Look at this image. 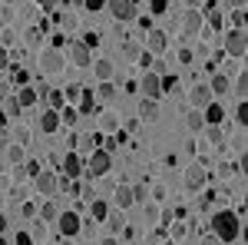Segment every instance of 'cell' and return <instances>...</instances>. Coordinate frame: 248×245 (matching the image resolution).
Masks as SVG:
<instances>
[{
	"label": "cell",
	"instance_id": "cell-1",
	"mask_svg": "<svg viewBox=\"0 0 248 245\" xmlns=\"http://www.w3.org/2000/svg\"><path fill=\"white\" fill-rule=\"evenodd\" d=\"M212 235H215L222 245L235 242V239L242 235V219H238L235 212H229V209L215 212V215H212Z\"/></svg>",
	"mask_w": 248,
	"mask_h": 245
},
{
	"label": "cell",
	"instance_id": "cell-2",
	"mask_svg": "<svg viewBox=\"0 0 248 245\" xmlns=\"http://www.w3.org/2000/svg\"><path fill=\"white\" fill-rule=\"evenodd\" d=\"M109 169H113V156H109L106 149H93L90 163H86V176L96 179V176H106Z\"/></svg>",
	"mask_w": 248,
	"mask_h": 245
},
{
	"label": "cell",
	"instance_id": "cell-3",
	"mask_svg": "<svg viewBox=\"0 0 248 245\" xmlns=\"http://www.w3.org/2000/svg\"><path fill=\"white\" fill-rule=\"evenodd\" d=\"M245 50H248V40H245V30H229L225 33V53L229 57H245Z\"/></svg>",
	"mask_w": 248,
	"mask_h": 245
},
{
	"label": "cell",
	"instance_id": "cell-4",
	"mask_svg": "<svg viewBox=\"0 0 248 245\" xmlns=\"http://www.w3.org/2000/svg\"><path fill=\"white\" fill-rule=\"evenodd\" d=\"M106 7H109V14H113L119 23H126V20L136 17V0H106Z\"/></svg>",
	"mask_w": 248,
	"mask_h": 245
},
{
	"label": "cell",
	"instance_id": "cell-5",
	"mask_svg": "<svg viewBox=\"0 0 248 245\" xmlns=\"http://www.w3.org/2000/svg\"><path fill=\"white\" fill-rule=\"evenodd\" d=\"M40 70H43V73H60V70H63V53L53 50V47H46V50L40 53Z\"/></svg>",
	"mask_w": 248,
	"mask_h": 245
},
{
	"label": "cell",
	"instance_id": "cell-6",
	"mask_svg": "<svg viewBox=\"0 0 248 245\" xmlns=\"http://www.w3.org/2000/svg\"><path fill=\"white\" fill-rule=\"evenodd\" d=\"M136 90H139V93L146 96V99H159V96H162V86H159V76H155L153 70H149V73H146L142 80H139V86H136Z\"/></svg>",
	"mask_w": 248,
	"mask_h": 245
},
{
	"label": "cell",
	"instance_id": "cell-7",
	"mask_svg": "<svg viewBox=\"0 0 248 245\" xmlns=\"http://www.w3.org/2000/svg\"><path fill=\"white\" fill-rule=\"evenodd\" d=\"M57 226H60V232H63L66 239H73L79 229H83V226H79V215H77V212H60V215H57Z\"/></svg>",
	"mask_w": 248,
	"mask_h": 245
},
{
	"label": "cell",
	"instance_id": "cell-8",
	"mask_svg": "<svg viewBox=\"0 0 248 245\" xmlns=\"http://www.w3.org/2000/svg\"><path fill=\"white\" fill-rule=\"evenodd\" d=\"M189 103H192V110H202V106H209V103H212V90H209V83H199V86H192Z\"/></svg>",
	"mask_w": 248,
	"mask_h": 245
},
{
	"label": "cell",
	"instance_id": "cell-9",
	"mask_svg": "<svg viewBox=\"0 0 248 245\" xmlns=\"http://www.w3.org/2000/svg\"><path fill=\"white\" fill-rule=\"evenodd\" d=\"M33 186H37V192H43V196H53V192H57V172H37V176H33Z\"/></svg>",
	"mask_w": 248,
	"mask_h": 245
},
{
	"label": "cell",
	"instance_id": "cell-10",
	"mask_svg": "<svg viewBox=\"0 0 248 245\" xmlns=\"http://www.w3.org/2000/svg\"><path fill=\"white\" fill-rule=\"evenodd\" d=\"M205 179H209V176H205L202 166H189V172H186V189H189V192H199V189L205 186Z\"/></svg>",
	"mask_w": 248,
	"mask_h": 245
},
{
	"label": "cell",
	"instance_id": "cell-11",
	"mask_svg": "<svg viewBox=\"0 0 248 245\" xmlns=\"http://www.w3.org/2000/svg\"><path fill=\"white\" fill-rule=\"evenodd\" d=\"M63 176H70V179L83 176V159H79V156H77L73 149H70L66 156H63Z\"/></svg>",
	"mask_w": 248,
	"mask_h": 245
},
{
	"label": "cell",
	"instance_id": "cell-12",
	"mask_svg": "<svg viewBox=\"0 0 248 245\" xmlns=\"http://www.w3.org/2000/svg\"><path fill=\"white\" fill-rule=\"evenodd\" d=\"M70 60H73L77 66H90V63H93V57H90V47H83V40L70 43Z\"/></svg>",
	"mask_w": 248,
	"mask_h": 245
},
{
	"label": "cell",
	"instance_id": "cell-13",
	"mask_svg": "<svg viewBox=\"0 0 248 245\" xmlns=\"http://www.w3.org/2000/svg\"><path fill=\"white\" fill-rule=\"evenodd\" d=\"M146 33H149V53H166V47H169V37H166V33H162V30H146Z\"/></svg>",
	"mask_w": 248,
	"mask_h": 245
},
{
	"label": "cell",
	"instance_id": "cell-14",
	"mask_svg": "<svg viewBox=\"0 0 248 245\" xmlns=\"http://www.w3.org/2000/svg\"><path fill=\"white\" fill-rule=\"evenodd\" d=\"M202 14H199V10H189V14H186V20H182V27H186V33H189V37H195V33H202Z\"/></svg>",
	"mask_w": 248,
	"mask_h": 245
},
{
	"label": "cell",
	"instance_id": "cell-15",
	"mask_svg": "<svg viewBox=\"0 0 248 245\" xmlns=\"http://www.w3.org/2000/svg\"><path fill=\"white\" fill-rule=\"evenodd\" d=\"M90 66H93V73H96V80H99V83H109V80H113V63H109V60H96V63H90Z\"/></svg>",
	"mask_w": 248,
	"mask_h": 245
},
{
	"label": "cell",
	"instance_id": "cell-16",
	"mask_svg": "<svg viewBox=\"0 0 248 245\" xmlns=\"http://www.w3.org/2000/svg\"><path fill=\"white\" fill-rule=\"evenodd\" d=\"M202 119H205V126H218V123L225 119V110H222L218 103H209L205 113H202Z\"/></svg>",
	"mask_w": 248,
	"mask_h": 245
},
{
	"label": "cell",
	"instance_id": "cell-17",
	"mask_svg": "<svg viewBox=\"0 0 248 245\" xmlns=\"http://www.w3.org/2000/svg\"><path fill=\"white\" fill-rule=\"evenodd\" d=\"M40 130L43 132H57L60 130V113L57 110H43V116H40Z\"/></svg>",
	"mask_w": 248,
	"mask_h": 245
},
{
	"label": "cell",
	"instance_id": "cell-18",
	"mask_svg": "<svg viewBox=\"0 0 248 245\" xmlns=\"http://www.w3.org/2000/svg\"><path fill=\"white\" fill-rule=\"evenodd\" d=\"M93 110H96V93H93V90H79V110H77V113L90 116Z\"/></svg>",
	"mask_w": 248,
	"mask_h": 245
},
{
	"label": "cell",
	"instance_id": "cell-19",
	"mask_svg": "<svg viewBox=\"0 0 248 245\" xmlns=\"http://www.w3.org/2000/svg\"><path fill=\"white\" fill-rule=\"evenodd\" d=\"M209 90L215 96H225V93H229V73H215V76H212V83H209Z\"/></svg>",
	"mask_w": 248,
	"mask_h": 245
},
{
	"label": "cell",
	"instance_id": "cell-20",
	"mask_svg": "<svg viewBox=\"0 0 248 245\" xmlns=\"http://www.w3.org/2000/svg\"><path fill=\"white\" fill-rule=\"evenodd\" d=\"M139 116L149 119V123H155V119H159V106H155V99H142V103H139Z\"/></svg>",
	"mask_w": 248,
	"mask_h": 245
},
{
	"label": "cell",
	"instance_id": "cell-21",
	"mask_svg": "<svg viewBox=\"0 0 248 245\" xmlns=\"http://www.w3.org/2000/svg\"><path fill=\"white\" fill-rule=\"evenodd\" d=\"M232 93H235V99H245V96H248V73H245V70H238V76H235V86H232Z\"/></svg>",
	"mask_w": 248,
	"mask_h": 245
},
{
	"label": "cell",
	"instance_id": "cell-22",
	"mask_svg": "<svg viewBox=\"0 0 248 245\" xmlns=\"http://www.w3.org/2000/svg\"><path fill=\"white\" fill-rule=\"evenodd\" d=\"M113 202L119 209H129V206H133V189H129V186H119V189H116V196H113Z\"/></svg>",
	"mask_w": 248,
	"mask_h": 245
},
{
	"label": "cell",
	"instance_id": "cell-23",
	"mask_svg": "<svg viewBox=\"0 0 248 245\" xmlns=\"http://www.w3.org/2000/svg\"><path fill=\"white\" fill-rule=\"evenodd\" d=\"M186 123H189L192 132H202L205 130V119H202V110H189V116H186Z\"/></svg>",
	"mask_w": 248,
	"mask_h": 245
},
{
	"label": "cell",
	"instance_id": "cell-24",
	"mask_svg": "<svg viewBox=\"0 0 248 245\" xmlns=\"http://www.w3.org/2000/svg\"><path fill=\"white\" fill-rule=\"evenodd\" d=\"M37 99H40V96H37V90H30V86H23V90L17 93V103H20V106H33Z\"/></svg>",
	"mask_w": 248,
	"mask_h": 245
},
{
	"label": "cell",
	"instance_id": "cell-25",
	"mask_svg": "<svg viewBox=\"0 0 248 245\" xmlns=\"http://www.w3.org/2000/svg\"><path fill=\"white\" fill-rule=\"evenodd\" d=\"M63 106H66L63 93H57V90H46V110H63Z\"/></svg>",
	"mask_w": 248,
	"mask_h": 245
},
{
	"label": "cell",
	"instance_id": "cell-26",
	"mask_svg": "<svg viewBox=\"0 0 248 245\" xmlns=\"http://www.w3.org/2000/svg\"><path fill=\"white\" fill-rule=\"evenodd\" d=\"M90 215H93L96 222H106V215H109V209H106V202H90Z\"/></svg>",
	"mask_w": 248,
	"mask_h": 245
},
{
	"label": "cell",
	"instance_id": "cell-27",
	"mask_svg": "<svg viewBox=\"0 0 248 245\" xmlns=\"http://www.w3.org/2000/svg\"><path fill=\"white\" fill-rule=\"evenodd\" d=\"M235 123L245 130L248 126V106H245V99H238V106H235Z\"/></svg>",
	"mask_w": 248,
	"mask_h": 245
},
{
	"label": "cell",
	"instance_id": "cell-28",
	"mask_svg": "<svg viewBox=\"0 0 248 245\" xmlns=\"http://www.w3.org/2000/svg\"><path fill=\"white\" fill-rule=\"evenodd\" d=\"M113 96H116L113 83H99V86H96V99H113Z\"/></svg>",
	"mask_w": 248,
	"mask_h": 245
},
{
	"label": "cell",
	"instance_id": "cell-29",
	"mask_svg": "<svg viewBox=\"0 0 248 245\" xmlns=\"http://www.w3.org/2000/svg\"><path fill=\"white\" fill-rule=\"evenodd\" d=\"M7 163H10V166H20V163H23V149H20V146H7Z\"/></svg>",
	"mask_w": 248,
	"mask_h": 245
},
{
	"label": "cell",
	"instance_id": "cell-30",
	"mask_svg": "<svg viewBox=\"0 0 248 245\" xmlns=\"http://www.w3.org/2000/svg\"><path fill=\"white\" fill-rule=\"evenodd\" d=\"M60 119H63L66 126H73V123H77V119H79V113H77V110H73V106H63V110H60Z\"/></svg>",
	"mask_w": 248,
	"mask_h": 245
},
{
	"label": "cell",
	"instance_id": "cell-31",
	"mask_svg": "<svg viewBox=\"0 0 248 245\" xmlns=\"http://www.w3.org/2000/svg\"><path fill=\"white\" fill-rule=\"evenodd\" d=\"M232 146H235V152H238V156H245V130H242V126H238V132H235Z\"/></svg>",
	"mask_w": 248,
	"mask_h": 245
},
{
	"label": "cell",
	"instance_id": "cell-32",
	"mask_svg": "<svg viewBox=\"0 0 248 245\" xmlns=\"http://www.w3.org/2000/svg\"><path fill=\"white\" fill-rule=\"evenodd\" d=\"M159 86H162V93H169V90H175V86H179V80H175L172 73H166V76H159Z\"/></svg>",
	"mask_w": 248,
	"mask_h": 245
},
{
	"label": "cell",
	"instance_id": "cell-33",
	"mask_svg": "<svg viewBox=\"0 0 248 245\" xmlns=\"http://www.w3.org/2000/svg\"><path fill=\"white\" fill-rule=\"evenodd\" d=\"M40 215H43L46 222H53V219H57L60 212H57V206H53V202H43V209H40Z\"/></svg>",
	"mask_w": 248,
	"mask_h": 245
},
{
	"label": "cell",
	"instance_id": "cell-34",
	"mask_svg": "<svg viewBox=\"0 0 248 245\" xmlns=\"http://www.w3.org/2000/svg\"><path fill=\"white\" fill-rule=\"evenodd\" d=\"M149 10H153V14H159V17H162V14H166V10H169V0H149Z\"/></svg>",
	"mask_w": 248,
	"mask_h": 245
},
{
	"label": "cell",
	"instance_id": "cell-35",
	"mask_svg": "<svg viewBox=\"0 0 248 245\" xmlns=\"http://www.w3.org/2000/svg\"><path fill=\"white\" fill-rule=\"evenodd\" d=\"M106 7V0H83V10H90V14H99Z\"/></svg>",
	"mask_w": 248,
	"mask_h": 245
},
{
	"label": "cell",
	"instance_id": "cell-36",
	"mask_svg": "<svg viewBox=\"0 0 248 245\" xmlns=\"http://www.w3.org/2000/svg\"><path fill=\"white\" fill-rule=\"evenodd\" d=\"M20 110L23 106L17 103V96H7V116H20Z\"/></svg>",
	"mask_w": 248,
	"mask_h": 245
},
{
	"label": "cell",
	"instance_id": "cell-37",
	"mask_svg": "<svg viewBox=\"0 0 248 245\" xmlns=\"http://www.w3.org/2000/svg\"><path fill=\"white\" fill-rule=\"evenodd\" d=\"M146 222H149V226H155V222H159V209H155V202H149V206H146Z\"/></svg>",
	"mask_w": 248,
	"mask_h": 245
},
{
	"label": "cell",
	"instance_id": "cell-38",
	"mask_svg": "<svg viewBox=\"0 0 248 245\" xmlns=\"http://www.w3.org/2000/svg\"><path fill=\"white\" fill-rule=\"evenodd\" d=\"M232 20H235V30H245L248 14H245V10H235V14H232Z\"/></svg>",
	"mask_w": 248,
	"mask_h": 245
},
{
	"label": "cell",
	"instance_id": "cell-39",
	"mask_svg": "<svg viewBox=\"0 0 248 245\" xmlns=\"http://www.w3.org/2000/svg\"><path fill=\"white\" fill-rule=\"evenodd\" d=\"M103 130H109V132L119 130V119H116L113 113H106V116H103Z\"/></svg>",
	"mask_w": 248,
	"mask_h": 245
},
{
	"label": "cell",
	"instance_id": "cell-40",
	"mask_svg": "<svg viewBox=\"0 0 248 245\" xmlns=\"http://www.w3.org/2000/svg\"><path fill=\"white\" fill-rule=\"evenodd\" d=\"M27 80H30V76H27V70L14 66V83H17V86H27Z\"/></svg>",
	"mask_w": 248,
	"mask_h": 245
},
{
	"label": "cell",
	"instance_id": "cell-41",
	"mask_svg": "<svg viewBox=\"0 0 248 245\" xmlns=\"http://www.w3.org/2000/svg\"><path fill=\"white\" fill-rule=\"evenodd\" d=\"M205 17H209V27H212V30H222V14H215V10H212V14H205Z\"/></svg>",
	"mask_w": 248,
	"mask_h": 245
},
{
	"label": "cell",
	"instance_id": "cell-42",
	"mask_svg": "<svg viewBox=\"0 0 248 245\" xmlns=\"http://www.w3.org/2000/svg\"><path fill=\"white\" fill-rule=\"evenodd\" d=\"M106 226L113 229V232H119L123 229V215H106Z\"/></svg>",
	"mask_w": 248,
	"mask_h": 245
},
{
	"label": "cell",
	"instance_id": "cell-43",
	"mask_svg": "<svg viewBox=\"0 0 248 245\" xmlns=\"http://www.w3.org/2000/svg\"><path fill=\"white\" fill-rule=\"evenodd\" d=\"M212 202H215V192H202V199H199V206H202V209H209Z\"/></svg>",
	"mask_w": 248,
	"mask_h": 245
},
{
	"label": "cell",
	"instance_id": "cell-44",
	"mask_svg": "<svg viewBox=\"0 0 248 245\" xmlns=\"http://www.w3.org/2000/svg\"><path fill=\"white\" fill-rule=\"evenodd\" d=\"M133 202H146V186H136L133 189Z\"/></svg>",
	"mask_w": 248,
	"mask_h": 245
},
{
	"label": "cell",
	"instance_id": "cell-45",
	"mask_svg": "<svg viewBox=\"0 0 248 245\" xmlns=\"http://www.w3.org/2000/svg\"><path fill=\"white\" fill-rule=\"evenodd\" d=\"M96 43H99V33H86V37H83V47H90V50H93Z\"/></svg>",
	"mask_w": 248,
	"mask_h": 245
},
{
	"label": "cell",
	"instance_id": "cell-46",
	"mask_svg": "<svg viewBox=\"0 0 248 245\" xmlns=\"http://www.w3.org/2000/svg\"><path fill=\"white\" fill-rule=\"evenodd\" d=\"M205 132H209L212 143H218V139H222V130H218V126H205Z\"/></svg>",
	"mask_w": 248,
	"mask_h": 245
},
{
	"label": "cell",
	"instance_id": "cell-47",
	"mask_svg": "<svg viewBox=\"0 0 248 245\" xmlns=\"http://www.w3.org/2000/svg\"><path fill=\"white\" fill-rule=\"evenodd\" d=\"M10 146V132H7V126H0V149H7Z\"/></svg>",
	"mask_w": 248,
	"mask_h": 245
},
{
	"label": "cell",
	"instance_id": "cell-48",
	"mask_svg": "<svg viewBox=\"0 0 248 245\" xmlns=\"http://www.w3.org/2000/svg\"><path fill=\"white\" fill-rule=\"evenodd\" d=\"M123 50H126V57H139V47H136L133 40H126V47H123Z\"/></svg>",
	"mask_w": 248,
	"mask_h": 245
},
{
	"label": "cell",
	"instance_id": "cell-49",
	"mask_svg": "<svg viewBox=\"0 0 248 245\" xmlns=\"http://www.w3.org/2000/svg\"><path fill=\"white\" fill-rule=\"evenodd\" d=\"M33 3H37V7H43V10H53L60 0H33Z\"/></svg>",
	"mask_w": 248,
	"mask_h": 245
},
{
	"label": "cell",
	"instance_id": "cell-50",
	"mask_svg": "<svg viewBox=\"0 0 248 245\" xmlns=\"http://www.w3.org/2000/svg\"><path fill=\"white\" fill-rule=\"evenodd\" d=\"M179 60H182V63H192V50H189V47L179 50Z\"/></svg>",
	"mask_w": 248,
	"mask_h": 245
},
{
	"label": "cell",
	"instance_id": "cell-51",
	"mask_svg": "<svg viewBox=\"0 0 248 245\" xmlns=\"http://www.w3.org/2000/svg\"><path fill=\"white\" fill-rule=\"evenodd\" d=\"M63 99H79V86H70V90L63 93Z\"/></svg>",
	"mask_w": 248,
	"mask_h": 245
},
{
	"label": "cell",
	"instance_id": "cell-52",
	"mask_svg": "<svg viewBox=\"0 0 248 245\" xmlns=\"http://www.w3.org/2000/svg\"><path fill=\"white\" fill-rule=\"evenodd\" d=\"M199 245H222V242H218L215 235H202V239H199Z\"/></svg>",
	"mask_w": 248,
	"mask_h": 245
},
{
	"label": "cell",
	"instance_id": "cell-53",
	"mask_svg": "<svg viewBox=\"0 0 248 245\" xmlns=\"http://www.w3.org/2000/svg\"><path fill=\"white\" fill-rule=\"evenodd\" d=\"M23 172H27V176H37L40 166H37V163H27V169H23Z\"/></svg>",
	"mask_w": 248,
	"mask_h": 245
},
{
	"label": "cell",
	"instance_id": "cell-54",
	"mask_svg": "<svg viewBox=\"0 0 248 245\" xmlns=\"http://www.w3.org/2000/svg\"><path fill=\"white\" fill-rule=\"evenodd\" d=\"M17 245H30V235L27 232H17Z\"/></svg>",
	"mask_w": 248,
	"mask_h": 245
},
{
	"label": "cell",
	"instance_id": "cell-55",
	"mask_svg": "<svg viewBox=\"0 0 248 245\" xmlns=\"http://www.w3.org/2000/svg\"><path fill=\"white\" fill-rule=\"evenodd\" d=\"M7 60H10V57H7V50H3V47H0V70H3V66H7Z\"/></svg>",
	"mask_w": 248,
	"mask_h": 245
},
{
	"label": "cell",
	"instance_id": "cell-56",
	"mask_svg": "<svg viewBox=\"0 0 248 245\" xmlns=\"http://www.w3.org/2000/svg\"><path fill=\"white\" fill-rule=\"evenodd\" d=\"M186 3H189L192 10H199V7H202V3H205V0H186Z\"/></svg>",
	"mask_w": 248,
	"mask_h": 245
},
{
	"label": "cell",
	"instance_id": "cell-57",
	"mask_svg": "<svg viewBox=\"0 0 248 245\" xmlns=\"http://www.w3.org/2000/svg\"><path fill=\"white\" fill-rule=\"evenodd\" d=\"M7 232V215H0V235Z\"/></svg>",
	"mask_w": 248,
	"mask_h": 245
},
{
	"label": "cell",
	"instance_id": "cell-58",
	"mask_svg": "<svg viewBox=\"0 0 248 245\" xmlns=\"http://www.w3.org/2000/svg\"><path fill=\"white\" fill-rule=\"evenodd\" d=\"M63 3H70V7H83V0H63Z\"/></svg>",
	"mask_w": 248,
	"mask_h": 245
},
{
	"label": "cell",
	"instance_id": "cell-59",
	"mask_svg": "<svg viewBox=\"0 0 248 245\" xmlns=\"http://www.w3.org/2000/svg\"><path fill=\"white\" fill-rule=\"evenodd\" d=\"M99 245H119V242H116V239H103Z\"/></svg>",
	"mask_w": 248,
	"mask_h": 245
},
{
	"label": "cell",
	"instance_id": "cell-60",
	"mask_svg": "<svg viewBox=\"0 0 248 245\" xmlns=\"http://www.w3.org/2000/svg\"><path fill=\"white\" fill-rule=\"evenodd\" d=\"M0 30H3V27H0Z\"/></svg>",
	"mask_w": 248,
	"mask_h": 245
}]
</instances>
